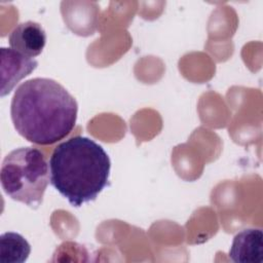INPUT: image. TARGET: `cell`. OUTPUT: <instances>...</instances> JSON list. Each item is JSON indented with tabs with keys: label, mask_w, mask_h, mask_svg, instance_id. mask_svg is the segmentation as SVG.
<instances>
[{
	"label": "cell",
	"mask_w": 263,
	"mask_h": 263,
	"mask_svg": "<svg viewBox=\"0 0 263 263\" xmlns=\"http://www.w3.org/2000/svg\"><path fill=\"white\" fill-rule=\"evenodd\" d=\"M78 105L74 97L50 78H32L14 91L10 115L14 128L37 145H51L74 128Z\"/></svg>",
	"instance_id": "obj_1"
},
{
	"label": "cell",
	"mask_w": 263,
	"mask_h": 263,
	"mask_svg": "<svg viewBox=\"0 0 263 263\" xmlns=\"http://www.w3.org/2000/svg\"><path fill=\"white\" fill-rule=\"evenodd\" d=\"M48 164L51 185L75 208L95 200L108 185L110 158L87 137L76 136L58 145Z\"/></svg>",
	"instance_id": "obj_2"
},
{
	"label": "cell",
	"mask_w": 263,
	"mask_h": 263,
	"mask_svg": "<svg viewBox=\"0 0 263 263\" xmlns=\"http://www.w3.org/2000/svg\"><path fill=\"white\" fill-rule=\"evenodd\" d=\"M1 185L13 200L37 209L43 201L49 182L48 164L44 154L34 147L10 151L1 165Z\"/></svg>",
	"instance_id": "obj_3"
},
{
	"label": "cell",
	"mask_w": 263,
	"mask_h": 263,
	"mask_svg": "<svg viewBox=\"0 0 263 263\" xmlns=\"http://www.w3.org/2000/svg\"><path fill=\"white\" fill-rule=\"evenodd\" d=\"M37 66L36 60L25 57L12 48L1 47V97L8 95Z\"/></svg>",
	"instance_id": "obj_4"
},
{
	"label": "cell",
	"mask_w": 263,
	"mask_h": 263,
	"mask_svg": "<svg viewBox=\"0 0 263 263\" xmlns=\"http://www.w3.org/2000/svg\"><path fill=\"white\" fill-rule=\"evenodd\" d=\"M8 41L10 48L32 59L42 52L46 44V33L39 23L27 21L11 31Z\"/></svg>",
	"instance_id": "obj_5"
},
{
	"label": "cell",
	"mask_w": 263,
	"mask_h": 263,
	"mask_svg": "<svg viewBox=\"0 0 263 263\" xmlns=\"http://www.w3.org/2000/svg\"><path fill=\"white\" fill-rule=\"evenodd\" d=\"M229 258L235 263H262V230L260 228H248L238 232L229 250Z\"/></svg>",
	"instance_id": "obj_6"
},
{
	"label": "cell",
	"mask_w": 263,
	"mask_h": 263,
	"mask_svg": "<svg viewBox=\"0 0 263 263\" xmlns=\"http://www.w3.org/2000/svg\"><path fill=\"white\" fill-rule=\"evenodd\" d=\"M31 253L27 239L16 232H5L0 236V262L24 263Z\"/></svg>",
	"instance_id": "obj_7"
}]
</instances>
